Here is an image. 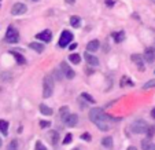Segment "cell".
<instances>
[{"mask_svg": "<svg viewBox=\"0 0 155 150\" xmlns=\"http://www.w3.org/2000/svg\"><path fill=\"white\" fill-rule=\"evenodd\" d=\"M132 62H135L136 65H137V68L140 69L141 72L144 70V61H143V55H140V54H133V55L130 56Z\"/></svg>", "mask_w": 155, "mask_h": 150, "instance_id": "cell-10", "label": "cell"}, {"mask_svg": "<svg viewBox=\"0 0 155 150\" xmlns=\"http://www.w3.org/2000/svg\"><path fill=\"white\" fill-rule=\"evenodd\" d=\"M28 11V7L24 3H15L11 9V14L12 15H22Z\"/></svg>", "mask_w": 155, "mask_h": 150, "instance_id": "cell-8", "label": "cell"}, {"mask_svg": "<svg viewBox=\"0 0 155 150\" xmlns=\"http://www.w3.org/2000/svg\"><path fill=\"white\" fill-rule=\"evenodd\" d=\"M84 56H85L87 63H89V65H92V66H97V65H99V59H97L95 55L89 54V51H87V53L84 54Z\"/></svg>", "mask_w": 155, "mask_h": 150, "instance_id": "cell-12", "label": "cell"}, {"mask_svg": "<svg viewBox=\"0 0 155 150\" xmlns=\"http://www.w3.org/2000/svg\"><path fill=\"white\" fill-rule=\"evenodd\" d=\"M147 130H148V124L144 120H136L130 125V131L133 134H146Z\"/></svg>", "mask_w": 155, "mask_h": 150, "instance_id": "cell-3", "label": "cell"}, {"mask_svg": "<svg viewBox=\"0 0 155 150\" xmlns=\"http://www.w3.org/2000/svg\"><path fill=\"white\" fill-rule=\"evenodd\" d=\"M48 139H50L51 145H58L59 143V134L56 131H50L48 132Z\"/></svg>", "mask_w": 155, "mask_h": 150, "instance_id": "cell-15", "label": "cell"}, {"mask_svg": "<svg viewBox=\"0 0 155 150\" xmlns=\"http://www.w3.org/2000/svg\"><path fill=\"white\" fill-rule=\"evenodd\" d=\"M81 139H82V141H87V142H91V141H92V136H91V134L84 132V134L81 135Z\"/></svg>", "mask_w": 155, "mask_h": 150, "instance_id": "cell-29", "label": "cell"}, {"mask_svg": "<svg viewBox=\"0 0 155 150\" xmlns=\"http://www.w3.org/2000/svg\"><path fill=\"white\" fill-rule=\"evenodd\" d=\"M29 47H30V48H33V50H35L36 53H38V54H41V53L44 51V46H43V44H40V43H36V41L30 43Z\"/></svg>", "mask_w": 155, "mask_h": 150, "instance_id": "cell-18", "label": "cell"}, {"mask_svg": "<svg viewBox=\"0 0 155 150\" xmlns=\"http://www.w3.org/2000/svg\"><path fill=\"white\" fill-rule=\"evenodd\" d=\"M66 3H69V4H73V3H74V0H66Z\"/></svg>", "mask_w": 155, "mask_h": 150, "instance_id": "cell-40", "label": "cell"}, {"mask_svg": "<svg viewBox=\"0 0 155 150\" xmlns=\"http://www.w3.org/2000/svg\"><path fill=\"white\" fill-rule=\"evenodd\" d=\"M152 87H154L155 88V80H150V81H147L146 84L143 85V88L144 90H148V88H152Z\"/></svg>", "mask_w": 155, "mask_h": 150, "instance_id": "cell-27", "label": "cell"}, {"mask_svg": "<svg viewBox=\"0 0 155 150\" xmlns=\"http://www.w3.org/2000/svg\"><path fill=\"white\" fill-rule=\"evenodd\" d=\"M151 117L155 120V107H152V109H151Z\"/></svg>", "mask_w": 155, "mask_h": 150, "instance_id": "cell-38", "label": "cell"}, {"mask_svg": "<svg viewBox=\"0 0 155 150\" xmlns=\"http://www.w3.org/2000/svg\"><path fill=\"white\" fill-rule=\"evenodd\" d=\"M69 59H70V62L74 63V65H78L80 62H81V56H80L78 54H70V55H69Z\"/></svg>", "mask_w": 155, "mask_h": 150, "instance_id": "cell-22", "label": "cell"}, {"mask_svg": "<svg viewBox=\"0 0 155 150\" xmlns=\"http://www.w3.org/2000/svg\"><path fill=\"white\" fill-rule=\"evenodd\" d=\"M128 150H137V149H136L135 146H129V147H128Z\"/></svg>", "mask_w": 155, "mask_h": 150, "instance_id": "cell-39", "label": "cell"}, {"mask_svg": "<svg viewBox=\"0 0 155 150\" xmlns=\"http://www.w3.org/2000/svg\"><path fill=\"white\" fill-rule=\"evenodd\" d=\"M102 145L106 147V149H113V146H114V141H113L111 136H104V138L102 139Z\"/></svg>", "mask_w": 155, "mask_h": 150, "instance_id": "cell-16", "label": "cell"}, {"mask_svg": "<svg viewBox=\"0 0 155 150\" xmlns=\"http://www.w3.org/2000/svg\"><path fill=\"white\" fill-rule=\"evenodd\" d=\"M71 134H68V135L64 136V139H63V145H69V143H71V141H73V138H71Z\"/></svg>", "mask_w": 155, "mask_h": 150, "instance_id": "cell-30", "label": "cell"}, {"mask_svg": "<svg viewBox=\"0 0 155 150\" xmlns=\"http://www.w3.org/2000/svg\"><path fill=\"white\" fill-rule=\"evenodd\" d=\"M10 54H11V55L15 58L17 63H19V65H25V63H26V59H25V56L22 55V54L17 53V51H10Z\"/></svg>", "mask_w": 155, "mask_h": 150, "instance_id": "cell-14", "label": "cell"}, {"mask_svg": "<svg viewBox=\"0 0 155 150\" xmlns=\"http://www.w3.org/2000/svg\"><path fill=\"white\" fill-rule=\"evenodd\" d=\"M54 92V79L52 76L47 74L43 80V97L44 98H50Z\"/></svg>", "mask_w": 155, "mask_h": 150, "instance_id": "cell-2", "label": "cell"}, {"mask_svg": "<svg viewBox=\"0 0 155 150\" xmlns=\"http://www.w3.org/2000/svg\"><path fill=\"white\" fill-rule=\"evenodd\" d=\"M76 48H77V44H76V43H73V44H70V46H69V50H71V51H73V50H76Z\"/></svg>", "mask_w": 155, "mask_h": 150, "instance_id": "cell-37", "label": "cell"}, {"mask_svg": "<svg viewBox=\"0 0 155 150\" xmlns=\"http://www.w3.org/2000/svg\"><path fill=\"white\" fill-rule=\"evenodd\" d=\"M36 150H47V149H45V146H44L40 141H37L36 142Z\"/></svg>", "mask_w": 155, "mask_h": 150, "instance_id": "cell-33", "label": "cell"}, {"mask_svg": "<svg viewBox=\"0 0 155 150\" xmlns=\"http://www.w3.org/2000/svg\"><path fill=\"white\" fill-rule=\"evenodd\" d=\"M40 112L43 113L44 116H52V113H54L52 109H51V107H48L47 105H44V103H43V105H40Z\"/></svg>", "mask_w": 155, "mask_h": 150, "instance_id": "cell-20", "label": "cell"}, {"mask_svg": "<svg viewBox=\"0 0 155 150\" xmlns=\"http://www.w3.org/2000/svg\"><path fill=\"white\" fill-rule=\"evenodd\" d=\"M147 138L148 139H151L152 136H154V134H155V125H148V130H147Z\"/></svg>", "mask_w": 155, "mask_h": 150, "instance_id": "cell-25", "label": "cell"}, {"mask_svg": "<svg viewBox=\"0 0 155 150\" xmlns=\"http://www.w3.org/2000/svg\"><path fill=\"white\" fill-rule=\"evenodd\" d=\"M0 132L3 134L4 136L8 134V123L6 120H0Z\"/></svg>", "mask_w": 155, "mask_h": 150, "instance_id": "cell-19", "label": "cell"}, {"mask_svg": "<svg viewBox=\"0 0 155 150\" xmlns=\"http://www.w3.org/2000/svg\"><path fill=\"white\" fill-rule=\"evenodd\" d=\"M106 4H107V7H113L114 6V0H106Z\"/></svg>", "mask_w": 155, "mask_h": 150, "instance_id": "cell-36", "label": "cell"}, {"mask_svg": "<svg viewBox=\"0 0 155 150\" xmlns=\"http://www.w3.org/2000/svg\"><path fill=\"white\" fill-rule=\"evenodd\" d=\"M125 84H128V85H133V81L132 80H129L128 77H122V81H121V85H125Z\"/></svg>", "mask_w": 155, "mask_h": 150, "instance_id": "cell-31", "label": "cell"}, {"mask_svg": "<svg viewBox=\"0 0 155 150\" xmlns=\"http://www.w3.org/2000/svg\"><path fill=\"white\" fill-rule=\"evenodd\" d=\"M74 150H80V149H74Z\"/></svg>", "mask_w": 155, "mask_h": 150, "instance_id": "cell-42", "label": "cell"}, {"mask_svg": "<svg viewBox=\"0 0 155 150\" xmlns=\"http://www.w3.org/2000/svg\"><path fill=\"white\" fill-rule=\"evenodd\" d=\"M89 118H91L92 123L96 124V127L100 128L102 131H107L108 128H110L108 121L111 120V117L108 114H106V113L103 112V109H100V107H92V109L89 110Z\"/></svg>", "mask_w": 155, "mask_h": 150, "instance_id": "cell-1", "label": "cell"}, {"mask_svg": "<svg viewBox=\"0 0 155 150\" xmlns=\"http://www.w3.org/2000/svg\"><path fill=\"white\" fill-rule=\"evenodd\" d=\"M61 70H62V73L64 74V77H66V79H69V80L74 79V76H76L74 70L68 65V63H66V62H61Z\"/></svg>", "mask_w": 155, "mask_h": 150, "instance_id": "cell-7", "label": "cell"}, {"mask_svg": "<svg viewBox=\"0 0 155 150\" xmlns=\"http://www.w3.org/2000/svg\"><path fill=\"white\" fill-rule=\"evenodd\" d=\"M62 121L68 127H76L77 123H78V117H77V114H74V113H69V114L62 116Z\"/></svg>", "mask_w": 155, "mask_h": 150, "instance_id": "cell-6", "label": "cell"}, {"mask_svg": "<svg viewBox=\"0 0 155 150\" xmlns=\"http://www.w3.org/2000/svg\"><path fill=\"white\" fill-rule=\"evenodd\" d=\"M141 147L143 150H155V143H152L150 139H144L141 141Z\"/></svg>", "mask_w": 155, "mask_h": 150, "instance_id": "cell-17", "label": "cell"}, {"mask_svg": "<svg viewBox=\"0 0 155 150\" xmlns=\"http://www.w3.org/2000/svg\"><path fill=\"white\" fill-rule=\"evenodd\" d=\"M152 2H154V3H155V0H152Z\"/></svg>", "mask_w": 155, "mask_h": 150, "instance_id": "cell-44", "label": "cell"}, {"mask_svg": "<svg viewBox=\"0 0 155 150\" xmlns=\"http://www.w3.org/2000/svg\"><path fill=\"white\" fill-rule=\"evenodd\" d=\"M59 112L62 113V116H64V113L69 112V107H68V106H63V107H61V110H59Z\"/></svg>", "mask_w": 155, "mask_h": 150, "instance_id": "cell-34", "label": "cell"}, {"mask_svg": "<svg viewBox=\"0 0 155 150\" xmlns=\"http://www.w3.org/2000/svg\"><path fill=\"white\" fill-rule=\"evenodd\" d=\"M81 97L84 98V99H87L88 102L95 103V99H94V98H92V97H91V95H89V94H87V92H82V94H81Z\"/></svg>", "mask_w": 155, "mask_h": 150, "instance_id": "cell-28", "label": "cell"}, {"mask_svg": "<svg viewBox=\"0 0 155 150\" xmlns=\"http://www.w3.org/2000/svg\"><path fill=\"white\" fill-rule=\"evenodd\" d=\"M71 40H73V33L70 30H63L61 35V39H59V47L62 48H66L68 46H70Z\"/></svg>", "mask_w": 155, "mask_h": 150, "instance_id": "cell-5", "label": "cell"}, {"mask_svg": "<svg viewBox=\"0 0 155 150\" xmlns=\"http://www.w3.org/2000/svg\"><path fill=\"white\" fill-rule=\"evenodd\" d=\"M154 73H155V70H154Z\"/></svg>", "mask_w": 155, "mask_h": 150, "instance_id": "cell-45", "label": "cell"}, {"mask_svg": "<svg viewBox=\"0 0 155 150\" xmlns=\"http://www.w3.org/2000/svg\"><path fill=\"white\" fill-rule=\"evenodd\" d=\"M33 2H37V0H33Z\"/></svg>", "mask_w": 155, "mask_h": 150, "instance_id": "cell-43", "label": "cell"}, {"mask_svg": "<svg viewBox=\"0 0 155 150\" xmlns=\"http://www.w3.org/2000/svg\"><path fill=\"white\" fill-rule=\"evenodd\" d=\"M7 150H18V141L17 139H12L11 142L7 146Z\"/></svg>", "mask_w": 155, "mask_h": 150, "instance_id": "cell-24", "label": "cell"}, {"mask_svg": "<svg viewBox=\"0 0 155 150\" xmlns=\"http://www.w3.org/2000/svg\"><path fill=\"white\" fill-rule=\"evenodd\" d=\"M70 24L73 28H78L80 25H81V19H80V17H77V15H73V17L70 18Z\"/></svg>", "mask_w": 155, "mask_h": 150, "instance_id": "cell-23", "label": "cell"}, {"mask_svg": "<svg viewBox=\"0 0 155 150\" xmlns=\"http://www.w3.org/2000/svg\"><path fill=\"white\" fill-rule=\"evenodd\" d=\"M19 40V33L18 30L15 29L14 26H8L7 28V32H6V41L10 43V44H14V43H18Z\"/></svg>", "mask_w": 155, "mask_h": 150, "instance_id": "cell-4", "label": "cell"}, {"mask_svg": "<svg viewBox=\"0 0 155 150\" xmlns=\"http://www.w3.org/2000/svg\"><path fill=\"white\" fill-rule=\"evenodd\" d=\"M50 125H51V123H50V121H47V120H45V121L41 120V121H40V127L43 128V130H44V128H48Z\"/></svg>", "mask_w": 155, "mask_h": 150, "instance_id": "cell-32", "label": "cell"}, {"mask_svg": "<svg viewBox=\"0 0 155 150\" xmlns=\"http://www.w3.org/2000/svg\"><path fill=\"white\" fill-rule=\"evenodd\" d=\"M2 145H3V142H2V139H0V147H2Z\"/></svg>", "mask_w": 155, "mask_h": 150, "instance_id": "cell-41", "label": "cell"}, {"mask_svg": "<svg viewBox=\"0 0 155 150\" xmlns=\"http://www.w3.org/2000/svg\"><path fill=\"white\" fill-rule=\"evenodd\" d=\"M100 47V43L97 40H92L89 41L87 44V51H89V53H95V51H97Z\"/></svg>", "mask_w": 155, "mask_h": 150, "instance_id": "cell-13", "label": "cell"}, {"mask_svg": "<svg viewBox=\"0 0 155 150\" xmlns=\"http://www.w3.org/2000/svg\"><path fill=\"white\" fill-rule=\"evenodd\" d=\"M144 59H146L148 63H154V61H155V50L152 47L146 48V51H144Z\"/></svg>", "mask_w": 155, "mask_h": 150, "instance_id": "cell-11", "label": "cell"}, {"mask_svg": "<svg viewBox=\"0 0 155 150\" xmlns=\"http://www.w3.org/2000/svg\"><path fill=\"white\" fill-rule=\"evenodd\" d=\"M36 37H37L38 40L44 41V43H48V41H51V39H52V33H51L50 29H45V30H43V32L37 33Z\"/></svg>", "mask_w": 155, "mask_h": 150, "instance_id": "cell-9", "label": "cell"}, {"mask_svg": "<svg viewBox=\"0 0 155 150\" xmlns=\"http://www.w3.org/2000/svg\"><path fill=\"white\" fill-rule=\"evenodd\" d=\"M2 79L6 81V80H8V79H11V74H8V73H3L2 74Z\"/></svg>", "mask_w": 155, "mask_h": 150, "instance_id": "cell-35", "label": "cell"}, {"mask_svg": "<svg viewBox=\"0 0 155 150\" xmlns=\"http://www.w3.org/2000/svg\"><path fill=\"white\" fill-rule=\"evenodd\" d=\"M113 37H114V41L115 43H120V41H122L124 39H125V33L121 30V32H115L113 33Z\"/></svg>", "mask_w": 155, "mask_h": 150, "instance_id": "cell-21", "label": "cell"}, {"mask_svg": "<svg viewBox=\"0 0 155 150\" xmlns=\"http://www.w3.org/2000/svg\"><path fill=\"white\" fill-rule=\"evenodd\" d=\"M61 72H62V70H56V69L52 72V76L55 77V79L58 80V81H61V80L64 77V74H63V73H61Z\"/></svg>", "mask_w": 155, "mask_h": 150, "instance_id": "cell-26", "label": "cell"}]
</instances>
